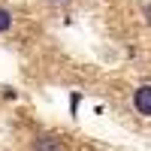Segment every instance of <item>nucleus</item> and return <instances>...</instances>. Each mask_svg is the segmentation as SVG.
I'll return each mask as SVG.
<instances>
[{"mask_svg": "<svg viewBox=\"0 0 151 151\" xmlns=\"http://www.w3.org/2000/svg\"><path fill=\"white\" fill-rule=\"evenodd\" d=\"M76 109H79V94L70 97V112H73V115H76Z\"/></svg>", "mask_w": 151, "mask_h": 151, "instance_id": "obj_4", "label": "nucleus"}, {"mask_svg": "<svg viewBox=\"0 0 151 151\" xmlns=\"http://www.w3.org/2000/svg\"><path fill=\"white\" fill-rule=\"evenodd\" d=\"M133 106L139 115L151 118V85H142V88H136V94H133Z\"/></svg>", "mask_w": 151, "mask_h": 151, "instance_id": "obj_1", "label": "nucleus"}, {"mask_svg": "<svg viewBox=\"0 0 151 151\" xmlns=\"http://www.w3.org/2000/svg\"><path fill=\"white\" fill-rule=\"evenodd\" d=\"M9 27H12V15H9L6 6H0V33H6Z\"/></svg>", "mask_w": 151, "mask_h": 151, "instance_id": "obj_3", "label": "nucleus"}, {"mask_svg": "<svg viewBox=\"0 0 151 151\" xmlns=\"http://www.w3.org/2000/svg\"><path fill=\"white\" fill-rule=\"evenodd\" d=\"M33 151H64V148H60L58 139H52V136H42V139L33 142Z\"/></svg>", "mask_w": 151, "mask_h": 151, "instance_id": "obj_2", "label": "nucleus"}, {"mask_svg": "<svg viewBox=\"0 0 151 151\" xmlns=\"http://www.w3.org/2000/svg\"><path fill=\"white\" fill-rule=\"evenodd\" d=\"M145 21L151 24V6H145Z\"/></svg>", "mask_w": 151, "mask_h": 151, "instance_id": "obj_5", "label": "nucleus"}]
</instances>
